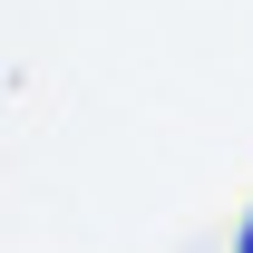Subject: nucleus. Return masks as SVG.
Wrapping results in <instances>:
<instances>
[{"label": "nucleus", "instance_id": "f257e3e1", "mask_svg": "<svg viewBox=\"0 0 253 253\" xmlns=\"http://www.w3.org/2000/svg\"><path fill=\"white\" fill-rule=\"evenodd\" d=\"M244 253H253V214H244Z\"/></svg>", "mask_w": 253, "mask_h": 253}]
</instances>
